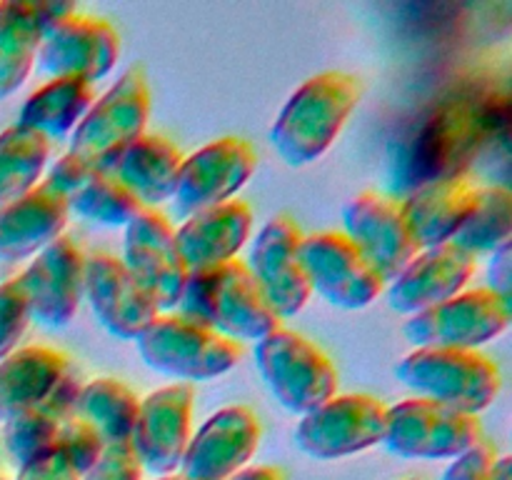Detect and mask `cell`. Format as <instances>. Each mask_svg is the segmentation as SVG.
I'll return each instance as SVG.
<instances>
[{
	"label": "cell",
	"mask_w": 512,
	"mask_h": 480,
	"mask_svg": "<svg viewBox=\"0 0 512 480\" xmlns=\"http://www.w3.org/2000/svg\"><path fill=\"white\" fill-rule=\"evenodd\" d=\"M120 260L160 313L175 310L188 283V270L175 245V228L160 210L143 208L125 225Z\"/></svg>",
	"instance_id": "cell-12"
},
{
	"label": "cell",
	"mask_w": 512,
	"mask_h": 480,
	"mask_svg": "<svg viewBox=\"0 0 512 480\" xmlns=\"http://www.w3.org/2000/svg\"><path fill=\"white\" fill-rule=\"evenodd\" d=\"M508 120V98L488 85H465L435 100L390 140L388 195L403 200L433 180L463 178Z\"/></svg>",
	"instance_id": "cell-1"
},
{
	"label": "cell",
	"mask_w": 512,
	"mask_h": 480,
	"mask_svg": "<svg viewBox=\"0 0 512 480\" xmlns=\"http://www.w3.org/2000/svg\"><path fill=\"white\" fill-rule=\"evenodd\" d=\"M80 378L70 365L68 373L60 378L53 393L35 408L23 410L20 415L3 423V445L10 463L15 468L30 463L33 458L50 450L58 438V430L70 415H75V403L80 393Z\"/></svg>",
	"instance_id": "cell-27"
},
{
	"label": "cell",
	"mask_w": 512,
	"mask_h": 480,
	"mask_svg": "<svg viewBox=\"0 0 512 480\" xmlns=\"http://www.w3.org/2000/svg\"><path fill=\"white\" fill-rule=\"evenodd\" d=\"M75 13L73 3L0 0V100L23 88L38 60L45 28Z\"/></svg>",
	"instance_id": "cell-23"
},
{
	"label": "cell",
	"mask_w": 512,
	"mask_h": 480,
	"mask_svg": "<svg viewBox=\"0 0 512 480\" xmlns=\"http://www.w3.org/2000/svg\"><path fill=\"white\" fill-rule=\"evenodd\" d=\"M68 200L43 183L15 203L0 208V263H20L63 235L68 225Z\"/></svg>",
	"instance_id": "cell-25"
},
{
	"label": "cell",
	"mask_w": 512,
	"mask_h": 480,
	"mask_svg": "<svg viewBox=\"0 0 512 480\" xmlns=\"http://www.w3.org/2000/svg\"><path fill=\"white\" fill-rule=\"evenodd\" d=\"M255 365L273 398L300 418L338 395L333 360L313 340L293 330L278 328L258 340Z\"/></svg>",
	"instance_id": "cell-5"
},
{
	"label": "cell",
	"mask_w": 512,
	"mask_h": 480,
	"mask_svg": "<svg viewBox=\"0 0 512 480\" xmlns=\"http://www.w3.org/2000/svg\"><path fill=\"white\" fill-rule=\"evenodd\" d=\"M180 165L183 153L170 140L163 135H143L115 158L108 175L123 183L143 208L158 210V205L173 200Z\"/></svg>",
	"instance_id": "cell-26"
},
{
	"label": "cell",
	"mask_w": 512,
	"mask_h": 480,
	"mask_svg": "<svg viewBox=\"0 0 512 480\" xmlns=\"http://www.w3.org/2000/svg\"><path fill=\"white\" fill-rule=\"evenodd\" d=\"M83 298L88 300L95 320L120 340H135L160 315L123 260L110 253L85 258Z\"/></svg>",
	"instance_id": "cell-20"
},
{
	"label": "cell",
	"mask_w": 512,
	"mask_h": 480,
	"mask_svg": "<svg viewBox=\"0 0 512 480\" xmlns=\"http://www.w3.org/2000/svg\"><path fill=\"white\" fill-rule=\"evenodd\" d=\"M15 480H80V473L53 445V448L45 450L43 455L33 458L30 463L20 465Z\"/></svg>",
	"instance_id": "cell-39"
},
{
	"label": "cell",
	"mask_w": 512,
	"mask_h": 480,
	"mask_svg": "<svg viewBox=\"0 0 512 480\" xmlns=\"http://www.w3.org/2000/svg\"><path fill=\"white\" fill-rule=\"evenodd\" d=\"M93 103V83L80 78H53L25 100L18 125L35 130L53 143L68 138Z\"/></svg>",
	"instance_id": "cell-29"
},
{
	"label": "cell",
	"mask_w": 512,
	"mask_h": 480,
	"mask_svg": "<svg viewBox=\"0 0 512 480\" xmlns=\"http://www.w3.org/2000/svg\"><path fill=\"white\" fill-rule=\"evenodd\" d=\"M173 313L233 343H258L280 328L278 315L273 313L243 260H230L205 273H190Z\"/></svg>",
	"instance_id": "cell-3"
},
{
	"label": "cell",
	"mask_w": 512,
	"mask_h": 480,
	"mask_svg": "<svg viewBox=\"0 0 512 480\" xmlns=\"http://www.w3.org/2000/svg\"><path fill=\"white\" fill-rule=\"evenodd\" d=\"M308 283L330 305L343 310H363L383 295L385 283L360 250L335 230L303 235L300 243Z\"/></svg>",
	"instance_id": "cell-11"
},
{
	"label": "cell",
	"mask_w": 512,
	"mask_h": 480,
	"mask_svg": "<svg viewBox=\"0 0 512 480\" xmlns=\"http://www.w3.org/2000/svg\"><path fill=\"white\" fill-rule=\"evenodd\" d=\"M253 230V210L243 200L195 213L175 228V245L180 260L190 273H205L238 258Z\"/></svg>",
	"instance_id": "cell-22"
},
{
	"label": "cell",
	"mask_w": 512,
	"mask_h": 480,
	"mask_svg": "<svg viewBox=\"0 0 512 480\" xmlns=\"http://www.w3.org/2000/svg\"><path fill=\"white\" fill-rule=\"evenodd\" d=\"M483 440L478 415L440 405L435 400L408 398L388 408L385 448L410 460H455Z\"/></svg>",
	"instance_id": "cell-8"
},
{
	"label": "cell",
	"mask_w": 512,
	"mask_h": 480,
	"mask_svg": "<svg viewBox=\"0 0 512 480\" xmlns=\"http://www.w3.org/2000/svg\"><path fill=\"white\" fill-rule=\"evenodd\" d=\"M158 480H188V478H183L180 473H173V475H163V478H158Z\"/></svg>",
	"instance_id": "cell-43"
},
{
	"label": "cell",
	"mask_w": 512,
	"mask_h": 480,
	"mask_svg": "<svg viewBox=\"0 0 512 480\" xmlns=\"http://www.w3.org/2000/svg\"><path fill=\"white\" fill-rule=\"evenodd\" d=\"M68 210L100 228H125L143 210V205L113 175L95 173L78 193L70 195Z\"/></svg>",
	"instance_id": "cell-33"
},
{
	"label": "cell",
	"mask_w": 512,
	"mask_h": 480,
	"mask_svg": "<svg viewBox=\"0 0 512 480\" xmlns=\"http://www.w3.org/2000/svg\"><path fill=\"white\" fill-rule=\"evenodd\" d=\"M498 450L490 440H480L468 453L458 455L445 470L443 480H490V468H493Z\"/></svg>",
	"instance_id": "cell-38"
},
{
	"label": "cell",
	"mask_w": 512,
	"mask_h": 480,
	"mask_svg": "<svg viewBox=\"0 0 512 480\" xmlns=\"http://www.w3.org/2000/svg\"><path fill=\"white\" fill-rule=\"evenodd\" d=\"M70 370L60 350L28 345L0 360V423L43 403Z\"/></svg>",
	"instance_id": "cell-28"
},
{
	"label": "cell",
	"mask_w": 512,
	"mask_h": 480,
	"mask_svg": "<svg viewBox=\"0 0 512 480\" xmlns=\"http://www.w3.org/2000/svg\"><path fill=\"white\" fill-rule=\"evenodd\" d=\"M490 480H512V458L508 455H498L490 468Z\"/></svg>",
	"instance_id": "cell-42"
},
{
	"label": "cell",
	"mask_w": 512,
	"mask_h": 480,
	"mask_svg": "<svg viewBox=\"0 0 512 480\" xmlns=\"http://www.w3.org/2000/svg\"><path fill=\"white\" fill-rule=\"evenodd\" d=\"M118 55L120 38L113 25L90 15L70 13L45 28L35 63L50 78L95 83L113 73Z\"/></svg>",
	"instance_id": "cell-16"
},
{
	"label": "cell",
	"mask_w": 512,
	"mask_h": 480,
	"mask_svg": "<svg viewBox=\"0 0 512 480\" xmlns=\"http://www.w3.org/2000/svg\"><path fill=\"white\" fill-rule=\"evenodd\" d=\"M360 100L358 78L348 73H320L305 80L270 130L275 150L293 168L315 163L338 140Z\"/></svg>",
	"instance_id": "cell-2"
},
{
	"label": "cell",
	"mask_w": 512,
	"mask_h": 480,
	"mask_svg": "<svg viewBox=\"0 0 512 480\" xmlns=\"http://www.w3.org/2000/svg\"><path fill=\"white\" fill-rule=\"evenodd\" d=\"M80 480H143V465L130 443L105 445L100 458L80 475Z\"/></svg>",
	"instance_id": "cell-36"
},
{
	"label": "cell",
	"mask_w": 512,
	"mask_h": 480,
	"mask_svg": "<svg viewBox=\"0 0 512 480\" xmlns=\"http://www.w3.org/2000/svg\"><path fill=\"white\" fill-rule=\"evenodd\" d=\"M258 445V415L245 405H228L190 435L178 473L188 480H225L248 468Z\"/></svg>",
	"instance_id": "cell-19"
},
{
	"label": "cell",
	"mask_w": 512,
	"mask_h": 480,
	"mask_svg": "<svg viewBox=\"0 0 512 480\" xmlns=\"http://www.w3.org/2000/svg\"><path fill=\"white\" fill-rule=\"evenodd\" d=\"M510 328V300L488 288L463 290L455 298L410 315L403 335L413 348L478 350Z\"/></svg>",
	"instance_id": "cell-9"
},
{
	"label": "cell",
	"mask_w": 512,
	"mask_h": 480,
	"mask_svg": "<svg viewBox=\"0 0 512 480\" xmlns=\"http://www.w3.org/2000/svg\"><path fill=\"white\" fill-rule=\"evenodd\" d=\"M225 480H285V473L275 465H248Z\"/></svg>",
	"instance_id": "cell-41"
},
{
	"label": "cell",
	"mask_w": 512,
	"mask_h": 480,
	"mask_svg": "<svg viewBox=\"0 0 512 480\" xmlns=\"http://www.w3.org/2000/svg\"><path fill=\"white\" fill-rule=\"evenodd\" d=\"M150 90L140 70L120 75L70 133V150L95 173H108L120 153L145 135Z\"/></svg>",
	"instance_id": "cell-6"
},
{
	"label": "cell",
	"mask_w": 512,
	"mask_h": 480,
	"mask_svg": "<svg viewBox=\"0 0 512 480\" xmlns=\"http://www.w3.org/2000/svg\"><path fill=\"white\" fill-rule=\"evenodd\" d=\"M398 380L415 398L468 415H480L500 395L498 365L478 350L415 348L400 360Z\"/></svg>",
	"instance_id": "cell-4"
},
{
	"label": "cell",
	"mask_w": 512,
	"mask_h": 480,
	"mask_svg": "<svg viewBox=\"0 0 512 480\" xmlns=\"http://www.w3.org/2000/svg\"><path fill=\"white\" fill-rule=\"evenodd\" d=\"M93 175H95V170L88 168L83 160L75 158L73 153H65V155H60L53 165H50L43 185L48 190H53L55 195H60V198L68 200L70 195L78 193V190L83 188L90 178H93Z\"/></svg>",
	"instance_id": "cell-37"
},
{
	"label": "cell",
	"mask_w": 512,
	"mask_h": 480,
	"mask_svg": "<svg viewBox=\"0 0 512 480\" xmlns=\"http://www.w3.org/2000/svg\"><path fill=\"white\" fill-rule=\"evenodd\" d=\"M512 235V195L508 185H483L475 195V208L450 243L463 253L493 255L510 243Z\"/></svg>",
	"instance_id": "cell-32"
},
{
	"label": "cell",
	"mask_w": 512,
	"mask_h": 480,
	"mask_svg": "<svg viewBox=\"0 0 512 480\" xmlns=\"http://www.w3.org/2000/svg\"><path fill=\"white\" fill-rule=\"evenodd\" d=\"M300 243L303 233L298 225L285 215H278L260 228L250 245L245 268L263 290L278 320L298 315L313 295L308 275L300 263Z\"/></svg>",
	"instance_id": "cell-14"
},
{
	"label": "cell",
	"mask_w": 512,
	"mask_h": 480,
	"mask_svg": "<svg viewBox=\"0 0 512 480\" xmlns=\"http://www.w3.org/2000/svg\"><path fill=\"white\" fill-rule=\"evenodd\" d=\"M50 140L23 125L0 133V208L38 188L50 160Z\"/></svg>",
	"instance_id": "cell-31"
},
{
	"label": "cell",
	"mask_w": 512,
	"mask_h": 480,
	"mask_svg": "<svg viewBox=\"0 0 512 480\" xmlns=\"http://www.w3.org/2000/svg\"><path fill=\"white\" fill-rule=\"evenodd\" d=\"M385 418L388 408L373 395H335L300 418L295 443L310 458H348L383 443Z\"/></svg>",
	"instance_id": "cell-10"
},
{
	"label": "cell",
	"mask_w": 512,
	"mask_h": 480,
	"mask_svg": "<svg viewBox=\"0 0 512 480\" xmlns=\"http://www.w3.org/2000/svg\"><path fill=\"white\" fill-rule=\"evenodd\" d=\"M140 398L115 378H95L80 385L75 415L93 425L105 445L130 443Z\"/></svg>",
	"instance_id": "cell-30"
},
{
	"label": "cell",
	"mask_w": 512,
	"mask_h": 480,
	"mask_svg": "<svg viewBox=\"0 0 512 480\" xmlns=\"http://www.w3.org/2000/svg\"><path fill=\"white\" fill-rule=\"evenodd\" d=\"M255 150L240 138L213 140L183 158L175 188V213L190 218L195 213L235 200L238 190L253 178Z\"/></svg>",
	"instance_id": "cell-15"
},
{
	"label": "cell",
	"mask_w": 512,
	"mask_h": 480,
	"mask_svg": "<svg viewBox=\"0 0 512 480\" xmlns=\"http://www.w3.org/2000/svg\"><path fill=\"white\" fill-rule=\"evenodd\" d=\"M475 273V258L453 243L420 250L403 273L388 285L385 298L400 315H418L455 298L468 288Z\"/></svg>",
	"instance_id": "cell-21"
},
{
	"label": "cell",
	"mask_w": 512,
	"mask_h": 480,
	"mask_svg": "<svg viewBox=\"0 0 512 480\" xmlns=\"http://www.w3.org/2000/svg\"><path fill=\"white\" fill-rule=\"evenodd\" d=\"M475 195L478 185H473L468 175L433 180L405 195L400 205L415 245L420 250H430L450 243L473 213Z\"/></svg>",
	"instance_id": "cell-24"
},
{
	"label": "cell",
	"mask_w": 512,
	"mask_h": 480,
	"mask_svg": "<svg viewBox=\"0 0 512 480\" xmlns=\"http://www.w3.org/2000/svg\"><path fill=\"white\" fill-rule=\"evenodd\" d=\"M343 225L345 238L373 265L385 285L393 283L405 265L420 253L405 220L403 205L388 193L365 190L355 195L343 210Z\"/></svg>",
	"instance_id": "cell-13"
},
{
	"label": "cell",
	"mask_w": 512,
	"mask_h": 480,
	"mask_svg": "<svg viewBox=\"0 0 512 480\" xmlns=\"http://www.w3.org/2000/svg\"><path fill=\"white\" fill-rule=\"evenodd\" d=\"M28 325V303H25L18 278L5 280L0 285V360H5L10 353L18 350V343L23 340Z\"/></svg>",
	"instance_id": "cell-35"
},
{
	"label": "cell",
	"mask_w": 512,
	"mask_h": 480,
	"mask_svg": "<svg viewBox=\"0 0 512 480\" xmlns=\"http://www.w3.org/2000/svg\"><path fill=\"white\" fill-rule=\"evenodd\" d=\"M148 368L178 380H213L233 370L243 358L240 343L223 338L178 313H160L135 338Z\"/></svg>",
	"instance_id": "cell-7"
},
{
	"label": "cell",
	"mask_w": 512,
	"mask_h": 480,
	"mask_svg": "<svg viewBox=\"0 0 512 480\" xmlns=\"http://www.w3.org/2000/svg\"><path fill=\"white\" fill-rule=\"evenodd\" d=\"M510 243L503 248L495 250L490 255V268H488V290L498 293L500 298L510 300V280H512V268H510Z\"/></svg>",
	"instance_id": "cell-40"
},
{
	"label": "cell",
	"mask_w": 512,
	"mask_h": 480,
	"mask_svg": "<svg viewBox=\"0 0 512 480\" xmlns=\"http://www.w3.org/2000/svg\"><path fill=\"white\" fill-rule=\"evenodd\" d=\"M55 448L70 460L75 470L80 475L100 458V453L105 450L103 438L98 435V430L93 425L85 423L78 415H70L58 430V438H55Z\"/></svg>",
	"instance_id": "cell-34"
},
{
	"label": "cell",
	"mask_w": 512,
	"mask_h": 480,
	"mask_svg": "<svg viewBox=\"0 0 512 480\" xmlns=\"http://www.w3.org/2000/svg\"><path fill=\"white\" fill-rule=\"evenodd\" d=\"M83 275L85 255L73 238L60 235L55 243L40 250L18 275L30 320L48 330L70 325L83 300Z\"/></svg>",
	"instance_id": "cell-18"
},
{
	"label": "cell",
	"mask_w": 512,
	"mask_h": 480,
	"mask_svg": "<svg viewBox=\"0 0 512 480\" xmlns=\"http://www.w3.org/2000/svg\"><path fill=\"white\" fill-rule=\"evenodd\" d=\"M193 405L195 393L185 383L165 385L140 400L130 445L143 470L158 478L178 473L193 435Z\"/></svg>",
	"instance_id": "cell-17"
}]
</instances>
